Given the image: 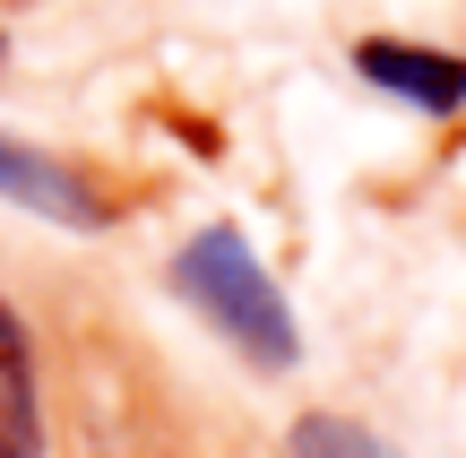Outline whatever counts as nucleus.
Masks as SVG:
<instances>
[{"instance_id":"obj_2","label":"nucleus","mask_w":466,"mask_h":458,"mask_svg":"<svg viewBox=\"0 0 466 458\" xmlns=\"http://www.w3.org/2000/svg\"><path fill=\"white\" fill-rule=\"evenodd\" d=\"M363 61V78L371 87H389V96H406V104H423V113H458L466 104V61L458 52H432V44H363L354 52Z\"/></svg>"},{"instance_id":"obj_1","label":"nucleus","mask_w":466,"mask_h":458,"mask_svg":"<svg viewBox=\"0 0 466 458\" xmlns=\"http://www.w3.org/2000/svg\"><path fill=\"white\" fill-rule=\"evenodd\" d=\"M173 286L190 294V303L208 311V321L225 329L233 346H242L259 372H285V363L302 355L294 346V311H285V294L268 286L259 251H250L233 225H208V234L182 242V260H173Z\"/></svg>"},{"instance_id":"obj_5","label":"nucleus","mask_w":466,"mask_h":458,"mask_svg":"<svg viewBox=\"0 0 466 458\" xmlns=\"http://www.w3.org/2000/svg\"><path fill=\"white\" fill-rule=\"evenodd\" d=\"M294 458H389L371 433H354L346 415H302L294 424Z\"/></svg>"},{"instance_id":"obj_4","label":"nucleus","mask_w":466,"mask_h":458,"mask_svg":"<svg viewBox=\"0 0 466 458\" xmlns=\"http://www.w3.org/2000/svg\"><path fill=\"white\" fill-rule=\"evenodd\" d=\"M0 458H44V398H35V338L0 303Z\"/></svg>"},{"instance_id":"obj_3","label":"nucleus","mask_w":466,"mask_h":458,"mask_svg":"<svg viewBox=\"0 0 466 458\" xmlns=\"http://www.w3.org/2000/svg\"><path fill=\"white\" fill-rule=\"evenodd\" d=\"M0 199L35 208V217H61V225H104V217H113V208H104L69 165H52V156L17 148V138H0Z\"/></svg>"}]
</instances>
